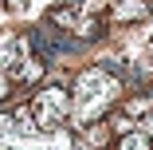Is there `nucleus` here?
<instances>
[{
  "mask_svg": "<svg viewBox=\"0 0 153 150\" xmlns=\"http://www.w3.org/2000/svg\"><path fill=\"white\" fill-rule=\"evenodd\" d=\"M122 95V83L110 75V71H98L90 67L75 79V91H71V118L79 123H94L110 111V103H118Z\"/></svg>",
  "mask_w": 153,
  "mask_h": 150,
  "instance_id": "f257e3e1",
  "label": "nucleus"
},
{
  "mask_svg": "<svg viewBox=\"0 0 153 150\" xmlns=\"http://www.w3.org/2000/svg\"><path fill=\"white\" fill-rule=\"evenodd\" d=\"M32 118L39 123V130H55L71 118V95L63 87H43L32 99Z\"/></svg>",
  "mask_w": 153,
  "mask_h": 150,
  "instance_id": "f03ea898",
  "label": "nucleus"
},
{
  "mask_svg": "<svg viewBox=\"0 0 153 150\" xmlns=\"http://www.w3.org/2000/svg\"><path fill=\"white\" fill-rule=\"evenodd\" d=\"M20 63V44H16V36H0V71H12Z\"/></svg>",
  "mask_w": 153,
  "mask_h": 150,
  "instance_id": "7ed1b4c3",
  "label": "nucleus"
},
{
  "mask_svg": "<svg viewBox=\"0 0 153 150\" xmlns=\"http://www.w3.org/2000/svg\"><path fill=\"white\" fill-rule=\"evenodd\" d=\"M114 150H149V134L145 130H130V134H122V142Z\"/></svg>",
  "mask_w": 153,
  "mask_h": 150,
  "instance_id": "20e7f679",
  "label": "nucleus"
},
{
  "mask_svg": "<svg viewBox=\"0 0 153 150\" xmlns=\"http://www.w3.org/2000/svg\"><path fill=\"white\" fill-rule=\"evenodd\" d=\"M114 16H118V20H137V16H141V4H137V0H122Z\"/></svg>",
  "mask_w": 153,
  "mask_h": 150,
  "instance_id": "39448f33",
  "label": "nucleus"
},
{
  "mask_svg": "<svg viewBox=\"0 0 153 150\" xmlns=\"http://www.w3.org/2000/svg\"><path fill=\"white\" fill-rule=\"evenodd\" d=\"M8 91H12V79H8V71H0V103L8 99Z\"/></svg>",
  "mask_w": 153,
  "mask_h": 150,
  "instance_id": "423d86ee",
  "label": "nucleus"
},
{
  "mask_svg": "<svg viewBox=\"0 0 153 150\" xmlns=\"http://www.w3.org/2000/svg\"><path fill=\"white\" fill-rule=\"evenodd\" d=\"M141 130H145V134L153 138V111H145V123H141Z\"/></svg>",
  "mask_w": 153,
  "mask_h": 150,
  "instance_id": "0eeeda50",
  "label": "nucleus"
}]
</instances>
